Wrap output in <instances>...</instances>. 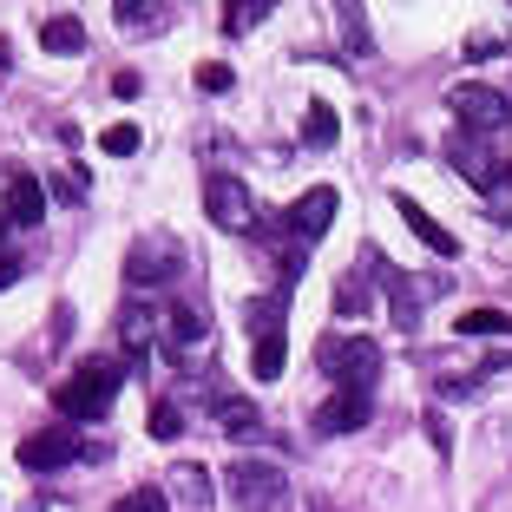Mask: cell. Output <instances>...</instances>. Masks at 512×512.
Masks as SVG:
<instances>
[{
    "instance_id": "5bb4252c",
    "label": "cell",
    "mask_w": 512,
    "mask_h": 512,
    "mask_svg": "<svg viewBox=\"0 0 512 512\" xmlns=\"http://www.w3.org/2000/svg\"><path fill=\"white\" fill-rule=\"evenodd\" d=\"M171 493H178V506L184 512H211V499H217V486H211V473L197 467V460H178V467H171Z\"/></svg>"
},
{
    "instance_id": "52a82bcc",
    "label": "cell",
    "mask_w": 512,
    "mask_h": 512,
    "mask_svg": "<svg viewBox=\"0 0 512 512\" xmlns=\"http://www.w3.org/2000/svg\"><path fill=\"white\" fill-rule=\"evenodd\" d=\"M335 204H342V197H335L329 184H316V191H302L296 204H289V217H283V237L296 243V250H316V243H322V230L335 224Z\"/></svg>"
},
{
    "instance_id": "9c48e42d",
    "label": "cell",
    "mask_w": 512,
    "mask_h": 512,
    "mask_svg": "<svg viewBox=\"0 0 512 512\" xmlns=\"http://www.w3.org/2000/svg\"><path fill=\"white\" fill-rule=\"evenodd\" d=\"M0 217L20 230L46 224V184L33 178V171H7V197H0Z\"/></svg>"
},
{
    "instance_id": "6da1fadb",
    "label": "cell",
    "mask_w": 512,
    "mask_h": 512,
    "mask_svg": "<svg viewBox=\"0 0 512 512\" xmlns=\"http://www.w3.org/2000/svg\"><path fill=\"white\" fill-rule=\"evenodd\" d=\"M316 368L335 381V388H348V394H375V381H381V348L368 342V335H322Z\"/></svg>"
},
{
    "instance_id": "277c9868",
    "label": "cell",
    "mask_w": 512,
    "mask_h": 512,
    "mask_svg": "<svg viewBox=\"0 0 512 512\" xmlns=\"http://www.w3.org/2000/svg\"><path fill=\"white\" fill-rule=\"evenodd\" d=\"M447 112H453V125L473 132V138H493V132H506V125H512V99L499 86H480V79L447 86Z\"/></svg>"
},
{
    "instance_id": "484cf974",
    "label": "cell",
    "mask_w": 512,
    "mask_h": 512,
    "mask_svg": "<svg viewBox=\"0 0 512 512\" xmlns=\"http://www.w3.org/2000/svg\"><path fill=\"white\" fill-rule=\"evenodd\" d=\"M178 434H184V407L158 401V407H151V440H178Z\"/></svg>"
},
{
    "instance_id": "d6986e66",
    "label": "cell",
    "mask_w": 512,
    "mask_h": 512,
    "mask_svg": "<svg viewBox=\"0 0 512 512\" xmlns=\"http://www.w3.org/2000/svg\"><path fill=\"white\" fill-rule=\"evenodd\" d=\"M112 20H119L125 33H165L171 27V7H138V0H119Z\"/></svg>"
},
{
    "instance_id": "1f68e13d",
    "label": "cell",
    "mask_w": 512,
    "mask_h": 512,
    "mask_svg": "<svg viewBox=\"0 0 512 512\" xmlns=\"http://www.w3.org/2000/svg\"><path fill=\"white\" fill-rule=\"evenodd\" d=\"M493 184H506V191H512V158H499V171H493Z\"/></svg>"
},
{
    "instance_id": "ba28073f",
    "label": "cell",
    "mask_w": 512,
    "mask_h": 512,
    "mask_svg": "<svg viewBox=\"0 0 512 512\" xmlns=\"http://www.w3.org/2000/svg\"><path fill=\"white\" fill-rule=\"evenodd\" d=\"M14 453H20V467H27V473H60V467H73L79 453H86V440L66 434V427H40V434H27Z\"/></svg>"
},
{
    "instance_id": "44dd1931",
    "label": "cell",
    "mask_w": 512,
    "mask_h": 512,
    "mask_svg": "<svg viewBox=\"0 0 512 512\" xmlns=\"http://www.w3.org/2000/svg\"><path fill=\"white\" fill-rule=\"evenodd\" d=\"M460 335H473V342H493V335H512V316H499V309H467V316L453 322Z\"/></svg>"
},
{
    "instance_id": "8992f818",
    "label": "cell",
    "mask_w": 512,
    "mask_h": 512,
    "mask_svg": "<svg viewBox=\"0 0 512 512\" xmlns=\"http://www.w3.org/2000/svg\"><path fill=\"white\" fill-rule=\"evenodd\" d=\"M204 211H211L217 230H250L256 224L250 184H243L237 171H211V178H204Z\"/></svg>"
},
{
    "instance_id": "83f0119b",
    "label": "cell",
    "mask_w": 512,
    "mask_h": 512,
    "mask_svg": "<svg viewBox=\"0 0 512 512\" xmlns=\"http://www.w3.org/2000/svg\"><path fill=\"white\" fill-rule=\"evenodd\" d=\"M480 394V375H440V401H473Z\"/></svg>"
},
{
    "instance_id": "f1b7e54d",
    "label": "cell",
    "mask_w": 512,
    "mask_h": 512,
    "mask_svg": "<svg viewBox=\"0 0 512 512\" xmlns=\"http://www.w3.org/2000/svg\"><path fill=\"white\" fill-rule=\"evenodd\" d=\"M53 197H66V204H79V197H86V171H79V165H66L60 178H53Z\"/></svg>"
},
{
    "instance_id": "5b68a950",
    "label": "cell",
    "mask_w": 512,
    "mask_h": 512,
    "mask_svg": "<svg viewBox=\"0 0 512 512\" xmlns=\"http://www.w3.org/2000/svg\"><path fill=\"white\" fill-rule=\"evenodd\" d=\"M224 486H230V499H237L243 512H276L289 480H283V467H276V460H250V453H243V460H230Z\"/></svg>"
},
{
    "instance_id": "cb8c5ba5",
    "label": "cell",
    "mask_w": 512,
    "mask_h": 512,
    "mask_svg": "<svg viewBox=\"0 0 512 512\" xmlns=\"http://www.w3.org/2000/svg\"><path fill=\"white\" fill-rule=\"evenodd\" d=\"M335 132H342V125H335V112L316 99V106H309V119H302V138H309L316 151H329V145H335Z\"/></svg>"
},
{
    "instance_id": "4fadbf2b",
    "label": "cell",
    "mask_w": 512,
    "mask_h": 512,
    "mask_svg": "<svg viewBox=\"0 0 512 512\" xmlns=\"http://www.w3.org/2000/svg\"><path fill=\"white\" fill-rule=\"evenodd\" d=\"M394 211L407 217V230H414V237H421V243H427L434 256H460V237H453L447 224H434V217H427V211H421V204H414L407 191H394Z\"/></svg>"
},
{
    "instance_id": "8fae6325",
    "label": "cell",
    "mask_w": 512,
    "mask_h": 512,
    "mask_svg": "<svg viewBox=\"0 0 512 512\" xmlns=\"http://www.w3.org/2000/svg\"><path fill=\"white\" fill-rule=\"evenodd\" d=\"M368 414H375V394H348V388H335L329 401L316 407V434H355V427H368Z\"/></svg>"
},
{
    "instance_id": "7a4b0ae2",
    "label": "cell",
    "mask_w": 512,
    "mask_h": 512,
    "mask_svg": "<svg viewBox=\"0 0 512 512\" xmlns=\"http://www.w3.org/2000/svg\"><path fill=\"white\" fill-rule=\"evenodd\" d=\"M178 276H191V256L171 230H145V237L125 250V283L132 289H171Z\"/></svg>"
},
{
    "instance_id": "3957f363",
    "label": "cell",
    "mask_w": 512,
    "mask_h": 512,
    "mask_svg": "<svg viewBox=\"0 0 512 512\" xmlns=\"http://www.w3.org/2000/svg\"><path fill=\"white\" fill-rule=\"evenodd\" d=\"M119 401V368L112 362H79L73 375L53 388V407H60L66 421H92V414H106Z\"/></svg>"
},
{
    "instance_id": "ffe728a7",
    "label": "cell",
    "mask_w": 512,
    "mask_h": 512,
    "mask_svg": "<svg viewBox=\"0 0 512 512\" xmlns=\"http://www.w3.org/2000/svg\"><path fill=\"white\" fill-rule=\"evenodd\" d=\"M335 27H342V46L355 53V60H368V53H375V33H368V14H362V7H335Z\"/></svg>"
},
{
    "instance_id": "603a6c76",
    "label": "cell",
    "mask_w": 512,
    "mask_h": 512,
    "mask_svg": "<svg viewBox=\"0 0 512 512\" xmlns=\"http://www.w3.org/2000/svg\"><path fill=\"white\" fill-rule=\"evenodd\" d=\"M276 7L270 0H237V7H224V33H250V27H263Z\"/></svg>"
},
{
    "instance_id": "7c38bea8",
    "label": "cell",
    "mask_w": 512,
    "mask_h": 512,
    "mask_svg": "<svg viewBox=\"0 0 512 512\" xmlns=\"http://www.w3.org/2000/svg\"><path fill=\"white\" fill-rule=\"evenodd\" d=\"M447 165L460 171V178L473 184V191H493V171H499V158H486V145L473 132H460L453 125V138H447Z\"/></svg>"
},
{
    "instance_id": "2e32d148",
    "label": "cell",
    "mask_w": 512,
    "mask_h": 512,
    "mask_svg": "<svg viewBox=\"0 0 512 512\" xmlns=\"http://www.w3.org/2000/svg\"><path fill=\"white\" fill-rule=\"evenodd\" d=\"M217 427H224L230 440H256L263 434V407L243 401V394H224V401H217Z\"/></svg>"
},
{
    "instance_id": "ac0fdd59",
    "label": "cell",
    "mask_w": 512,
    "mask_h": 512,
    "mask_svg": "<svg viewBox=\"0 0 512 512\" xmlns=\"http://www.w3.org/2000/svg\"><path fill=\"white\" fill-rule=\"evenodd\" d=\"M283 362H289V342H283V329H270V335H256L250 375H256V381H276V375H283Z\"/></svg>"
},
{
    "instance_id": "30bf717a",
    "label": "cell",
    "mask_w": 512,
    "mask_h": 512,
    "mask_svg": "<svg viewBox=\"0 0 512 512\" xmlns=\"http://www.w3.org/2000/svg\"><path fill=\"white\" fill-rule=\"evenodd\" d=\"M204 335H211V316H204L197 302H171L165 309V348L178 362H191L197 348H204Z\"/></svg>"
},
{
    "instance_id": "f546056e",
    "label": "cell",
    "mask_w": 512,
    "mask_h": 512,
    "mask_svg": "<svg viewBox=\"0 0 512 512\" xmlns=\"http://www.w3.org/2000/svg\"><path fill=\"white\" fill-rule=\"evenodd\" d=\"M197 86H204V92H230L237 73H230V66H197Z\"/></svg>"
},
{
    "instance_id": "4dcf8cb0",
    "label": "cell",
    "mask_w": 512,
    "mask_h": 512,
    "mask_svg": "<svg viewBox=\"0 0 512 512\" xmlns=\"http://www.w3.org/2000/svg\"><path fill=\"white\" fill-rule=\"evenodd\" d=\"M7 230H14V224L0 217V289H7V283H14V276H20V256L7 250Z\"/></svg>"
},
{
    "instance_id": "7402d4cb",
    "label": "cell",
    "mask_w": 512,
    "mask_h": 512,
    "mask_svg": "<svg viewBox=\"0 0 512 512\" xmlns=\"http://www.w3.org/2000/svg\"><path fill=\"white\" fill-rule=\"evenodd\" d=\"M368 302H375V289H368L355 270H348L342 283H335V309H342V316H368Z\"/></svg>"
},
{
    "instance_id": "d4e9b609",
    "label": "cell",
    "mask_w": 512,
    "mask_h": 512,
    "mask_svg": "<svg viewBox=\"0 0 512 512\" xmlns=\"http://www.w3.org/2000/svg\"><path fill=\"white\" fill-rule=\"evenodd\" d=\"M112 512H171V499H165V486H132Z\"/></svg>"
},
{
    "instance_id": "4316f807",
    "label": "cell",
    "mask_w": 512,
    "mask_h": 512,
    "mask_svg": "<svg viewBox=\"0 0 512 512\" xmlns=\"http://www.w3.org/2000/svg\"><path fill=\"white\" fill-rule=\"evenodd\" d=\"M99 151H106V158H132L138 151V125H106V132H99Z\"/></svg>"
},
{
    "instance_id": "e0dca14e",
    "label": "cell",
    "mask_w": 512,
    "mask_h": 512,
    "mask_svg": "<svg viewBox=\"0 0 512 512\" xmlns=\"http://www.w3.org/2000/svg\"><path fill=\"white\" fill-rule=\"evenodd\" d=\"M40 46L46 53H86V20L79 14H46L40 20Z\"/></svg>"
},
{
    "instance_id": "9a60e30c",
    "label": "cell",
    "mask_w": 512,
    "mask_h": 512,
    "mask_svg": "<svg viewBox=\"0 0 512 512\" xmlns=\"http://www.w3.org/2000/svg\"><path fill=\"white\" fill-rule=\"evenodd\" d=\"M381 283H388V316H394V329H421V289L407 283L401 270H388V263H381Z\"/></svg>"
}]
</instances>
